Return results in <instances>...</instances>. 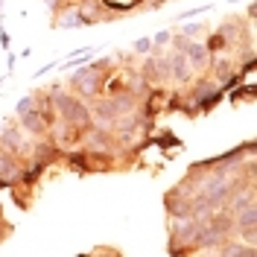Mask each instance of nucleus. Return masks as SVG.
Wrapping results in <instances>:
<instances>
[{
  "mask_svg": "<svg viewBox=\"0 0 257 257\" xmlns=\"http://www.w3.org/2000/svg\"><path fill=\"white\" fill-rule=\"evenodd\" d=\"M56 102H59V108L67 114L70 123H85V120H88V114H85V108H82L79 102H73V99H67V96H59Z\"/></svg>",
  "mask_w": 257,
  "mask_h": 257,
  "instance_id": "nucleus-1",
  "label": "nucleus"
},
{
  "mask_svg": "<svg viewBox=\"0 0 257 257\" xmlns=\"http://www.w3.org/2000/svg\"><path fill=\"white\" fill-rule=\"evenodd\" d=\"M181 47H184V59H187V64H193V67H205V62H208V53H205V47L202 44H196V41H181Z\"/></svg>",
  "mask_w": 257,
  "mask_h": 257,
  "instance_id": "nucleus-2",
  "label": "nucleus"
},
{
  "mask_svg": "<svg viewBox=\"0 0 257 257\" xmlns=\"http://www.w3.org/2000/svg\"><path fill=\"white\" fill-rule=\"evenodd\" d=\"M170 67L176 70L178 79H184V76L190 73V64H187V59H184V56H178V53H173V56L167 59V70H170Z\"/></svg>",
  "mask_w": 257,
  "mask_h": 257,
  "instance_id": "nucleus-3",
  "label": "nucleus"
},
{
  "mask_svg": "<svg viewBox=\"0 0 257 257\" xmlns=\"http://www.w3.org/2000/svg\"><path fill=\"white\" fill-rule=\"evenodd\" d=\"M73 82L79 85L85 94H91V91H94V73H91V70H82V73H76V76H73Z\"/></svg>",
  "mask_w": 257,
  "mask_h": 257,
  "instance_id": "nucleus-4",
  "label": "nucleus"
},
{
  "mask_svg": "<svg viewBox=\"0 0 257 257\" xmlns=\"http://www.w3.org/2000/svg\"><path fill=\"white\" fill-rule=\"evenodd\" d=\"M15 176H18L15 164H12L9 158H3V155H0V178H9V181H12Z\"/></svg>",
  "mask_w": 257,
  "mask_h": 257,
  "instance_id": "nucleus-5",
  "label": "nucleus"
},
{
  "mask_svg": "<svg viewBox=\"0 0 257 257\" xmlns=\"http://www.w3.org/2000/svg\"><path fill=\"white\" fill-rule=\"evenodd\" d=\"M24 126L32 128V132H41V123H38V114H27L24 117Z\"/></svg>",
  "mask_w": 257,
  "mask_h": 257,
  "instance_id": "nucleus-6",
  "label": "nucleus"
},
{
  "mask_svg": "<svg viewBox=\"0 0 257 257\" xmlns=\"http://www.w3.org/2000/svg\"><path fill=\"white\" fill-rule=\"evenodd\" d=\"M62 24H64V27H70V24H76V27H79V15H76V12H67Z\"/></svg>",
  "mask_w": 257,
  "mask_h": 257,
  "instance_id": "nucleus-7",
  "label": "nucleus"
},
{
  "mask_svg": "<svg viewBox=\"0 0 257 257\" xmlns=\"http://www.w3.org/2000/svg\"><path fill=\"white\" fill-rule=\"evenodd\" d=\"M18 111H21V114L32 111V99H21V105H18Z\"/></svg>",
  "mask_w": 257,
  "mask_h": 257,
  "instance_id": "nucleus-8",
  "label": "nucleus"
},
{
  "mask_svg": "<svg viewBox=\"0 0 257 257\" xmlns=\"http://www.w3.org/2000/svg\"><path fill=\"white\" fill-rule=\"evenodd\" d=\"M135 47L141 50V53H146V50L152 47V41H149V38H141V41H138V44H135Z\"/></svg>",
  "mask_w": 257,
  "mask_h": 257,
  "instance_id": "nucleus-9",
  "label": "nucleus"
},
{
  "mask_svg": "<svg viewBox=\"0 0 257 257\" xmlns=\"http://www.w3.org/2000/svg\"><path fill=\"white\" fill-rule=\"evenodd\" d=\"M184 35H199V27L193 24V27H184Z\"/></svg>",
  "mask_w": 257,
  "mask_h": 257,
  "instance_id": "nucleus-10",
  "label": "nucleus"
}]
</instances>
